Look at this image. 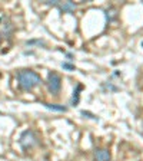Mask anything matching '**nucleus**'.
I'll return each mask as SVG.
<instances>
[{"label": "nucleus", "mask_w": 143, "mask_h": 161, "mask_svg": "<svg viewBox=\"0 0 143 161\" xmlns=\"http://www.w3.org/2000/svg\"><path fill=\"white\" fill-rule=\"evenodd\" d=\"M62 68H63V69H67V70H74V65L67 64V62H63V64H62Z\"/></svg>", "instance_id": "8"}, {"label": "nucleus", "mask_w": 143, "mask_h": 161, "mask_svg": "<svg viewBox=\"0 0 143 161\" xmlns=\"http://www.w3.org/2000/svg\"><path fill=\"white\" fill-rule=\"evenodd\" d=\"M57 7L60 9V12L63 13H73L74 9H76V4L73 2H64V3H59Z\"/></svg>", "instance_id": "5"}, {"label": "nucleus", "mask_w": 143, "mask_h": 161, "mask_svg": "<svg viewBox=\"0 0 143 161\" xmlns=\"http://www.w3.org/2000/svg\"><path fill=\"white\" fill-rule=\"evenodd\" d=\"M37 142H39V140H37V135L34 134L33 130L23 131V132H22V135H20V140H19L20 147L23 148L24 151L30 150V148H33L34 145H37Z\"/></svg>", "instance_id": "2"}, {"label": "nucleus", "mask_w": 143, "mask_h": 161, "mask_svg": "<svg viewBox=\"0 0 143 161\" xmlns=\"http://www.w3.org/2000/svg\"><path fill=\"white\" fill-rule=\"evenodd\" d=\"M44 107L47 108V109H52V111H57V112H66L67 108L63 107V105H57V104H46L44 102Z\"/></svg>", "instance_id": "6"}, {"label": "nucleus", "mask_w": 143, "mask_h": 161, "mask_svg": "<svg viewBox=\"0 0 143 161\" xmlns=\"http://www.w3.org/2000/svg\"><path fill=\"white\" fill-rule=\"evenodd\" d=\"M0 43H2V37H0Z\"/></svg>", "instance_id": "10"}, {"label": "nucleus", "mask_w": 143, "mask_h": 161, "mask_svg": "<svg viewBox=\"0 0 143 161\" xmlns=\"http://www.w3.org/2000/svg\"><path fill=\"white\" fill-rule=\"evenodd\" d=\"M82 115H84V117H89V118H93V119H97V118L94 117L93 114H90V112H86V111H82Z\"/></svg>", "instance_id": "9"}, {"label": "nucleus", "mask_w": 143, "mask_h": 161, "mask_svg": "<svg viewBox=\"0 0 143 161\" xmlns=\"http://www.w3.org/2000/svg\"><path fill=\"white\" fill-rule=\"evenodd\" d=\"M83 89V86L82 85H77L76 89L73 91V98H72V105H77L79 104V98H80V91Z\"/></svg>", "instance_id": "7"}, {"label": "nucleus", "mask_w": 143, "mask_h": 161, "mask_svg": "<svg viewBox=\"0 0 143 161\" xmlns=\"http://www.w3.org/2000/svg\"><path fill=\"white\" fill-rule=\"evenodd\" d=\"M93 158L94 161H110L112 155H110V151L107 148H96Z\"/></svg>", "instance_id": "4"}, {"label": "nucleus", "mask_w": 143, "mask_h": 161, "mask_svg": "<svg viewBox=\"0 0 143 161\" xmlns=\"http://www.w3.org/2000/svg\"><path fill=\"white\" fill-rule=\"evenodd\" d=\"M17 82L23 91H32L42 84V76L32 69H23L17 72Z\"/></svg>", "instance_id": "1"}, {"label": "nucleus", "mask_w": 143, "mask_h": 161, "mask_svg": "<svg viewBox=\"0 0 143 161\" xmlns=\"http://www.w3.org/2000/svg\"><path fill=\"white\" fill-rule=\"evenodd\" d=\"M47 88H49L50 94L57 95L62 89V78L56 72H50L47 76Z\"/></svg>", "instance_id": "3"}]
</instances>
